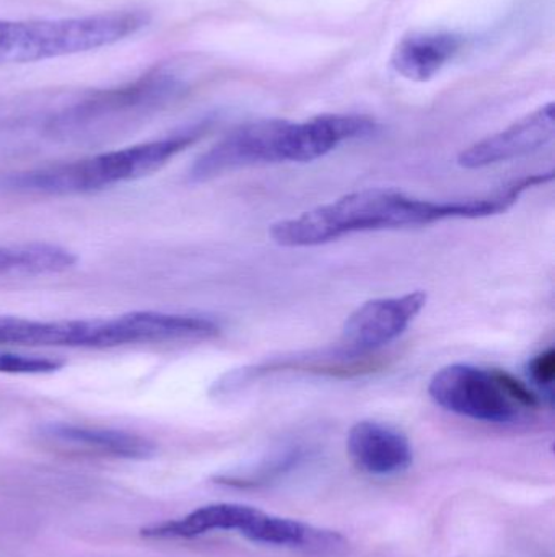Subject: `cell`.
Here are the masks:
<instances>
[{
	"label": "cell",
	"mask_w": 555,
	"mask_h": 557,
	"mask_svg": "<svg viewBox=\"0 0 555 557\" xmlns=\"http://www.w3.org/2000/svg\"><path fill=\"white\" fill-rule=\"evenodd\" d=\"M555 136V104L547 103L518 120L501 133L492 134L463 150L458 165L478 170L508 162L518 157L537 152Z\"/></svg>",
	"instance_id": "cell-9"
},
{
	"label": "cell",
	"mask_w": 555,
	"mask_h": 557,
	"mask_svg": "<svg viewBox=\"0 0 555 557\" xmlns=\"http://www.w3.org/2000/svg\"><path fill=\"white\" fill-rule=\"evenodd\" d=\"M348 451L358 470L374 476H393L413 465L409 438L396 428L377 421H361L348 435Z\"/></svg>",
	"instance_id": "cell-10"
},
{
	"label": "cell",
	"mask_w": 555,
	"mask_h": 557,
	"mask_svg": "<svg viewBox=\"0 0 555 557\" xmlns=\"http://www.w3.org/2000/svg\"><path fill=\"white\" fill-rule=\"evenodd\" d=\"M465 46L453 32H414L403 36L391 54V67L413 82L432 81Z\"/></svg>",
	"instance_id": "cell-12"
},
{
	"label": "cell",
	"mask_w": 555,
	"mask_h": 557,
	"mask_svg": "<svg viewBox=\"0 0 555 557\" xmlns=\"http://www.w3.org/2000/svg\"><path fill=\"white\" fill-rule=\"evenodd\" d=\"M77 263L72 251L58 245L31 244L0 247V276H45L71 270Z\"/></svg>",
	"instance_id": "cell-13"
},
{
	"label": "cell",
	"mask_w": 555,
	"mask_h": 557,
	"mask_svg": "<svg viewBox=\"0 0 555 557\" xmlns=\"http://www.w3.org/2000/svg\"><path fill=\"white\" fill-rule=\"evenodd\" d=\"M528 372H530L531 380H533L538 386H543V388L553 386L555 379L554 347H550V349L538 354L534 359H531L530 366H528Z\"/></svg>",
	"instance_id": "cell-15"
},
{
	"label": "cell",
	"mask_w": 555,
	"mask_h": 557,
	"mask_svg": "<svg viewBox=\"0 0 555 557\" xmlns=\"http://www.w3.org/2000/svg\"><path fill=\"white\" fill-rule=\"evenodd\" d=\"M554 172L521 176L485 198L427 201L396 189L370 188L342 196L329 205L286 219L270 227L274 244L286 248L319 247L358 232L422 227L450 219H482L504 214L525 191L546 185Z\"/></svg>",
	"instance_id": "cell-1"
},
{
	"label": "cell",
	"mask_w": 555,
	"mask_h": 557,
	"mask_svg": "<svg viewBox=\"0 0 555 557\" xmlns=\"http://www.w3.org/2000/svg\"><path fill=\"white\" fill-rule=\"evenodd\" d=\"M41 437L62 450L121 460H147L155 454V445L149 438L116 429L54 422L41 429Z\"/></svg>",
	"instance_id": "cell-11"
},
{
	"label": "cell",
	"mask_w": 555,
	"mask_h": 557,
	"mask_svg": "<svg viewBox=\"0 0 555 557\" xmlns=\"http://www.w3.org/2000/svg\"><path fill=\"white\" fill-rule=\"evenodd\" d=\"M149 15L137 10L75 18L0 20V65L46 61L116 45L146 28Z\"/></svg>",
	"instance_id": "cell-5"
},
{
	"label": "cell",
	"mask_w": 555,
	"mask_h": 557,
	"mask_svg": "<svg viewBox=\"0 0 555 557\" xmlns=\"http://www.w3.org/2000/svg\"><path fill=\"white\" fill-rule=\"evenodd\" d=\"M429 395L445 411L488 424H517L540 408L537 395L510 373L471 363L440 369Z\"/></svg>",
	"instance_id": "cell-6"
},
{
	"label": "cell",
	"mask_w": 555,
	"mask_h": 557,
	"mask_svg": "<svg viewBox=\"0 0 555 557\" xmlns=\"http://www.w3.org/2000/svg\"><path fill=\"white\" fill-rule=\"evenodd\" d=\"M191 59H169L156 64L136 81L97 91L65 108L48 123V133L68 143L104 139L179 100L191 87Z\"/></svg>",
	"instance_id": "cell-3"
},
{
	"label": "cell",
	"mask_w": 555,
	"mask_h": 557,
	"mask_svg": "<svg viewBox=\"0 0 555 557\" xmlns=\"http://www.w3.org/2000/svg\"><path fill=\"white\" fill-rule=\"evenodd\" d=\"M64 362L51 357L22 356V354L0 352V372L12 375H41L58 372Z\"/></svg>",
	"instance_id": "cell-14"
},
{
	"label": "cell",
	"mask_w": 555,
	"mask_h": 557,
	"mask_svg": "<svg viewBox=\"0 0 555 557\" xmlns=\"http://www.w3.org/2000/svg\"><path fill=\"white\" fill-rule=\"evenodd\" d=\"M142 343L136 311L110 320L41 321L0 314V346L110 349Z\"/></svg>",
	"instance_id": "cell-7"
},
{
	"label": "cell",
	"mask_w": 555,
	"mask_h": 557,
	"mask_svg": "<svg viewBox=\"0 0 555 557\" xmlns=\"http://www.w3.org/2000/svg\"><path fill=\"white\" fill-rule=\"evenodd\" d=\"M426 304L424 290L367 301L345 321L338 349L345 356L370 357V354L398 339Z\"/></svg>",
	"instance_id": "cell-8"
},
{
	"label": "cell",
	"mask_w": 555,
	"mask_h": 557,
	"mask_svg": "<svg viewBox=\"0 0 555 557\" xmlns=\"http://www.w3.org/2000/svg\"><path fill=\"white\" fill-rule=\"evenodd\" d=\"M207 131V123L182 133L150 140L139 146L98 153L74 162L55 163L26 172L0 176L2 191L22 195L71 196L100 191L121 183L143 178L165 166L182 150L198 143Z\"/></svg>",
	"instance_id": "cell-4"
},
{
	"label": "cell",
	"mask_w": 555,
	"mask_h": 557,
	"mask_svg": "<svg viewBox=\"0 0 555 557\" xmlns=\"http://www.w3.org/2000/svg\"><path fill=\"white\" fill-rule=\"evenodd\" d=\"M377 133V123L361 114H321L293 123L263 120L243 124L202 153L189 180L204 183L225 173L267 163H306L321 159L345 140Z\"/></svg>",
	"instance_id": "cell-2"
}]
</instances>
